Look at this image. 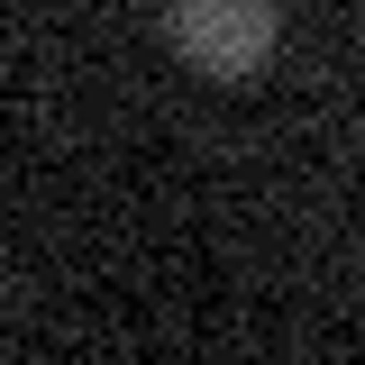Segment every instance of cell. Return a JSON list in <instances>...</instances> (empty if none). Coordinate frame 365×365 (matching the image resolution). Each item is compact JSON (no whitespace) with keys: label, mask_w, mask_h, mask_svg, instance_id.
I'll return each mask as SVG.
<instances>
[{"label":"cell","mask_w":365,"mask_h":365,"mask_svg":"<svg viewBox=\"0 0 365 365\" xmlns=\"http://www.w3.org/2000/svg\"><path fill=\"white\" fill-rule=\"evenodd\" d=\"M165 37L210 83H256L274 64V0H174Z\"/></svg>","instance_id":"6da1fadb"}]
</instances>
